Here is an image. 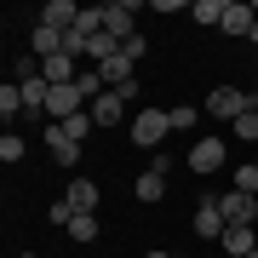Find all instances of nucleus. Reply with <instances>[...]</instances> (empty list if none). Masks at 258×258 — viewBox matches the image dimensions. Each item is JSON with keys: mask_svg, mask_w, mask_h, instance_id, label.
<instances>
[{"mask_svg": "<svg viewBox=\"0 0 258 258\" xmlns=\"http://www.w3.org/2000/svg\"><path fill=\"white\" fill-rule=\"evenodd\" d=\"M69 235L75 241H98V212H81V218L69 224Z\"/></svg>", "mask_w": 258, "mask_h": 258, "instance_id": "nucleus-21", "label": "nucleus"}, {"mask_svg": "<svg viewBox=\"0 0 258 258\" xmlns=\"http://www.w3.org/2000/svg\"><path fill=\"white\" fill-rule=\"evenodd\" d=\"M235 189L241 195H258V161H241L235 166Z\"/></svg>", "mask_w": 258, "mask_h": 258, "instance_id": "nucleus-20", "label": "nucleus"}, {"mask_svg": "<svg viewBox=\"0 0 258 258\" xmlns=\"http://www.w3.org/2000/svg\"><path fill=\"white\" fill-rule=\"evenodd\" d=\"M252 161H258V155H252Z\"/></svg>", "mask_w": 258, "mask_h": 258, "instance_id": "nucleus-30", "label": "nucleus"}, {"mask_svg": "<svg viewBox=\"0 0 258 258\" xmlns=\"http://www.w3.org/2000/svg\"><path fill=\"white\" fill-rule=\"evenodd\" d=\"M218 247H230V252H241V258H247V252L258 247V230H252V224H230V230H224V241H218Z\"/></svg>", "mask_w": 258, "mask_h": 258, "instance_id": "nucleus-14", "label": "nucleus"}, {"mask_svg": "<svg viewBox=\"0 0 258 258\" xmlns=\"http://www.w3.org/2000/svg\"><path fill=\"white\" fill-rule=\"evenodd\" d=\"M252 46H258V29H252Z\"/></svg>", "mask_w": 258, "mask_h": 258, "instance_id": "nucleus-25", "label": "nucleus"}, {"mask_svg": "<svg viewBox=\"0 0 258 258\" xmlns=\"http://www.w3.org/2000/svg\"><path fill=\"white\" fill-rule=\"evenodd\" d=\"M86 115H92L98 126H120V120H126V98H120V92H103V98H92Z\"/></svg>", "mask_w": 258, "mask_h": 258, "instance_id": "nucleus-8", "label": "nucleus"}, {"mask_svg": "<svg viewBox=\"0 0 258 258\" xmlns=\"http://www.w3.org/2000/svg\"><path fill=\"white\" fill-rule=\"evenodd\" d=\"M86 109V92H81V86H52V98H46V120H69V115H81Z\"/></svg>", "mask_w": 258, "mask_h": 258, "instance_id": "nucleus-4", "label": "nucleus"}, {"mask_svg": "<svg viewBox=\"0 0 258 258\" xmlns=\"http://www.w3.org/2000/svg\"><path fill=\"white\" fill-rule=\"evenodd\" d=\"M224 212H218V195H207V201H195V235L201 241H224Z\"/></svg>", "mask_w": 258, "mask_h": 258, "instance_id": "nucleus-5", "label": "nucleus"}, {"mask_svg": "<svg viewBox=\"0 0 258 258\" xmlns=\"http://www.w3.org/2000/svg\"><path fill=\"white\" fill-rule=\"evenodd\" d=\"M0 161H23V138H18V132L0 138Z\"/></svg>", "mask_w": 258, "mask_h": 258, "instance_id": "nucleus-23", "label": "nucleus"}, {"mask_svg": "<svg viewBox=\"0 0 258 258\" xmlns=\"http://www.w3.org/2000/svg\"><path fill=\"white\" fill-rule=\"evenodd\" d=\"M230 132H235V144H258V109H241L230 120Z\"/></svg>", "mask_w": 258, "mask_h": 258, "instance_id": "nucleus-18", "label": "nucleus"}, {"mask_svg": "<svg viewBox=\"0 0 258 258\" xmlns=\"http://www.w3.org/2000/svg\"><path fill=\"white\" fill-rule=\"evenodd\" d=\"M132 18H138V6H132V0H109V6H103V29H109L115 40H132V35H138Z\"/></svg>", "mask_w": 258, "mask_h": 258, "instance_id": "nucleus-6", "label": "nucleus"}, {"mask_svg": "<svg viewBox=\"0 0 258 258\" xmlns=\"http://www.w3.org/2000/svg\"><path fill=\"white\" fill-rule=\"evenodd\" d=\"M0 115H23V92H18V81H6V86H0Z\"/></svg>", "mask_w": 258, "mask_h": 258, "instance_id": "nucleus-19", "label": "nucleus"}, {"mask_svg": "<svg viewBox=\"0 0 258 258\" xmlns=\"http://www.w3.org/2000/svg\"><path fill=\"white\" fill-rule=\"evenodd\" d=\"M247 258H258V247H252V252H247Z\"/></svg>", "mask_w": 258, "mask_h": 258, "instance_id": "nucleus-28", "label": "nucleus"}, {"mask_svg": "<svg viewBox=\"0 0 258 258\" xmlns=\"http://www.w3.org/2000/svg\"><path fill=\"white\" fill-rule=\"evenodd\" d=\"M46 126L57 132V138H69V144H86V138H92V126H98V120H92V115L81 109V115H69V120H46Z\"/></svg>", "mask_w": 258, "mask_h": 258, "instance_id": "nucleus-11", "label": "nucleus"}, {"mask_svg": "<svg viewBox=\"0 0 258 258\" xmlns=\"http://www.w3.org/2000/svg\"><path fill=\"white\" fill-rule=\"evenodd\" d=\"M241 109H258V98H252V92H241V86H212V92H207V115L235 120Z\"/></svg>", "mask_w": 258, "mask_h": 258, "instance_id": "nucleus-2", "label": "nucleus"}, {"mask_svg": "<svg viewBox=\"0 0 258 258\" xmlns=\"http://www.w3.org/2000/svg\"><path fill=\"white\" fill-rule=\"evenodd\" d=\"M252 29H258V12H252V6H241V0H230V18H224V35H235V40H252Z\"/></svg>", "mask_w": 258, "mask_h": 258, "instance_id": "nucleus-10", "label": "nucleus"}, {"mask_svg": "<svg viewBox=\"0 0 258 258\" xmlns=\"http://www.w3.org/2000/svg\"><path fill=\"white\" fill-rule=\"evenodd\" d=\"M63 201L75 212H98V184H92V178H75V184L63 189Z\"/></svg>", "mask_w": 258, "mask_h": 258, "instance_id": "nucleus-13", "label": "nucleus"}, {"mask_svg": "<svg viewBox=\"0 0 258 258\" xmlns=\"http://www.w3.org/2000/svg\"><path fill=\"white\" fill-rule=\"evenodd\" d=\"M252 230H258V218H252Z\"/></svg>", "mask_w": 258, "mask_h": 258, "instance_id": "nucleus-29", "label": "nucleus"}, {"mask_svg": "<svg viewBox=\"0 0 258 258\" xmlns=\"http://www.w3.org/2000/svg\"><path fill=\"white\" fill-rule=\"evenodd\" d=\"M166 138H172V115H166V109H138V115H132V144H138V149L155 155Z\"/></svg>", "mask_w": 258, "mask_h": 258, "instance_id": "nucleus-1", "label": "nucleus"}, {"mask_svg": "<svg viewBox=\"0 0 258 258\" xmlns=\"http://www.w3.org/2000/svg\"><path fill=\"white\" fill-rule=\"evenodd\" d=\"M224 18H230V0H195V23L224 29Z\"/></svg>", "mask_w": 258, "mask_h": 258, "instance_id": "nucleus-15", "label": "nucleus"}, {"mask_svg": "<svg viewBox=\"0 0 258 258\" xmlns=\"http://www.w3.org/2000/svg\"><path fill=\"white\" fill-rule=\"evenodd\" d=\"M29 46H35V57L46 63V57L63 52V29H46V23H35V35H29Z\"/></svg>", "mask_w": 258, "mask_h": 258, "instance_id": "nucleus-12", "label": "nucleus"}, {"mask_svg": "<svg viewBox=\"0 0 258 258\" xmlns=\"http://www.w3.org/2000/svg\"><path fill=\"white\" fill-rule=\"evenodd\" d=\"M224 258H241V252H224Z\"/></svg>", "mask_w": 258, "mask_h": 258, "instance_id": "nucleus-26", "label": "nucleus"}, {"mask_svg": "<svg viewBox=\"0 0 258 258\" xmlns=\"http://www.w3.org/2000/svg\"><path fill=\"white\" fill-rule=\"evenodd\" d=\"M18 258H35V252H18Z\"/></svg>", "mask_w": 258, "mask_h": 258, "instance_id": "nucleus-27", "label": "nucleus"}, {"mask_svg": "<svg viewBox=\"0 0 258 258\" xmlns=\"http://www.w3.org/2000/svg\"><path fill=\"white\" fill-rule=\"evenodd\" d=\"M184 161H189V172H218V166L230 161V144H224V138H195V149Z\"/></svg>", "mask_w": 258, "mask_h": 258, "instance_id": "nucleus-3", "label": "nucleus"}, {"mask_svg": "<svg viewBox=\"0 0 258 258\" xmlns=\"http://www.w3.org/2000/svg\"><path fill=\"white\" fill-rule=\"evenodd\" d=\"M218 212H224V224H252L258 218V195L230 189V195H218Z\"/></svg>", "mask_w": 258, "mask_h": 258, "instance_id": "nucleus-7", "label": "nucleus"}, {"mask_svg": "<svg viewBox=\"0 0 258 258\" xmlns=\"http://www.w3.org/2000/svg\"><path fill=\"white\" fill-rule=\"evenodd\" d=\"M46 144H52V161H57V166H75V161H81V144H69V138H57L52 126H46Z\"/></svg>", "mask_w": 258, "mask_h": 258, "instance_id": "nucleus-17", "label": "nucleus"}, {"mask_svg": "<svg viewBox=\"0 0 258 258\" xmlns=\"http://www.w3.org/2000/svg\"><path fill=\"white\" fill-rule=\"evenodd\" d=\"M132 189H138V201H161V195H166V172H155V166H149Z\"/></svg>", "mask_w": 258, "mask_h": 258, "instance_id": "nucleus-16", "label": "nucleus"}, {"mask_svg": "<svg viewBox=\"0 0 258 258\" xmlns=\"http://www.w3.org/2000/svg\"><path fill=\"white\" fill-rule=\"evenodd\" d=\"M144 258H172V252H144Z\"/></svg>", "mask_w": 258, "mask_h": 258, "instance_id": "nucleus-24", "label": "nucleus"}, {"mask_svg": "<svg viewBox=\"0 0 258 258\" xmlns=\"http://www.w3.org/2000/svg\"><path fill=\"white\" fill-rule=\"evenodd\" d=\"M40 23L46 29H75L81 23V6H75V0H46V6H40Z\"/></svg>", "mask_w": 258, "mask_h": 258, "instance_id": "nucleus-9", "label": "nucleus"}, {"mask_svg": "<svg viewBox=\"0 0 258 258\" xmlns=\"http://www.w3.org/2000/svg\"><path fill=\"white\" fill-rule=\"evenodd\" d=\"M166 115H172V132H189V126H195V115H201V109H195V103H184V109H166Z\"/></svg>", "mask_w": 258, "mask_h": 258, "instance_id": "nucleus-22", "label": "nucleus"}]
</instances>
